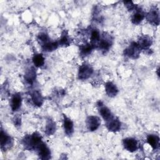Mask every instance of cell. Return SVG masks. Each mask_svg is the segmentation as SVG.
Here are the masks:
<instances>
[{
  "label": "cell",
  "instance_id": "6da1fadb",
  "mask_svg": "<svg viewBox=\"0 0 160 160\" xmlns=\"http://www.w3.org/2000/svg\"><path fill=\"white\" fill-rule=\"evenodd\" d=\"M42 138L38 132H34L31 136H26L22 140L23 144L26 149H37L38 146L42 142Z\"/></svg>",
  "mask_w": 160,
  "mask_h": 160
},
{
  "label": "cell",
  "instance_id": "7a4b0ae2",
  "mask_svg": "<svg viewBox=\"0 0 160 160\" xmlns=\"http://www.w3.org/2000/svg\"><path fill=\"white\" fill-rule=\"evenodd\" d=\"M141 49L137 42H132L129 46L124 50V54L132 59H136L139 57Z\"/></svg>",
  "mask_w": 160,
  "mask_h": 160
},
{
  "label": "cell",
  "instance_id": "3957f363",
  "mask_svg": "<svg viewBox=\"0 0 160 160\" xmlns=\"http://www.w3.org/2000/svg\"><path fill=\"white\" fill-rule=\"evenodd\" d=\"M93 69L89 64H82L79 67L78 77L80 79L84 80L88 79L92 74Z\"/></svg>",
  "mask_w": 160,
  "mask_h": 160
},
{
  "label": "cell",
  "instance_id": "277c9868",
  "mask_svg": "<svg viewBox=\"0 0 160 160\" xmlns=\"http://www.w3.org/2000/svg\"><path fill=\"white\" fill-rule=\"evenodd\" d=\"M86 123L88 129L91 131H94L99 128L101 124V121L97 116H90L87 118Z\"/></svg>",
  "mask_w": 160,
  "mask_h": 160
},
{
  "label": "cell",
  "instance_id": "5b68a950",
  "mask_svg": "<svg viewBox=\"0 0 160 160\" xmlns=\"http://www.w3.org/2000/svg\"><path fill=\"white\" fill-rule=\"evenodd\" d=\"M123 146L127 151L132 152L138 149V142L134 138H128L123 139Z\"/></svg>",
  "mask_w": 160,
  "mask_h": 160
},
{
  "label": "cell",
  "instance_id": "8992f818",
  "mask_svg": "<svg viewBox=\"0 0 160 160\" xmlns=\"http://www.w3.org/2000/svg\"><path fill=\"white\" fill-rule=\"evenodd\" d=\"M38 156L41 159H49L51 158V151L48 147L42 142L37 148Z\"/></svg>",
  "mask_w": 160,
  "mask_h": 160
},
{
  "label": "cell",
  "instance_id": "52a82bcc",
  "mask_svg": "<svg viewBox=\"0 0 160 160\" xmlns=\"http://www.w3.org/2000/svg\"><path fill=\"white\" fill-rule=\"evenodd\" d=\"M146 19L149 23L154 25H158L159 22V15L158 9H151L146 16Z\"/></svg>",
  "mask_w": 160,
  "mask_h": 160
},
{
  "label": "cell",
  "instance_id": "ba28073f",
  "mask_svg": "<svg viewBox=\"0 0 160 160\" xmlns=\"http://www.w3.org/2000/svg\"><path fill=\"white\" fill-rule=\"evenodd\" d=\"M121 123L118 118H113L111 120L106 122V127L110 131L116 132L121 129Z\"/></svg>",
  "mask_w": 160,
  "mask_h": 160
},
{
  "label": "cell",
  "instance_id": "9c48e42d",
  "mask_svg": "<svg viewBox=\"0 0 160 160\" xmlns=\"http://www.w3.org/2000/svg\"><path fill=\"white\" fill-rule=\"evenodd\" d=\"M98 106L99 108V113L104 121L107 122L114 118L113 114H112L111 111L108 108H107L106 106H104L103 104H101V105L99 104Z\"/></svg>",
  "mask_w": 160,
  "mask_h": 160
},
{
  "label": "cell",
  "instance_id": "30bf717a",
  "mask_svg": "<svg viewBox=\"0 0 160 160\" xmlns=\"http://www.w3.org/2000/svg\"><path fill=\"white\" fill-rule=\"evenodd\" d=\"M63 126L65 133L68 136H71L72 134L74 132V124L72 121L68 118L66 116L64 115V120H63Z\"/></svg>",
  "mask_w": 160,
  "mask_h": 160
},
{
  "label": "cell",
  "instance_id": "8fae6325",
  "mask_svg": "<svg viewBox=\"0 0 160 160\" xmlns=\"http://www.w3.org/2000/svg\"><path fill=\"white\" fill-rule=\"evenodd\" d=\"M21 102H22V99L21 94L19 93L14 94L11 99V109L13 111H18L21 105Z\"/></svg>",
  "mask_w": 160,
  "mask_h": 160
},
{
  "label": "cell",
  "instance_id": "7c38bea8",
  "mask_svg": "<svg viewBox=\"0 0 160 160\" xmlns=\"http://www.w3.org/2000/svg\"><path fill=\"white\" fill-rule=\"evenodd\" d=\"M137 44L141 49H146L151 45L152 39L148 35H144L140 37Z\"/></svg>",
  "mask_w": 160,
  "mask_h": 160
},
{
  "label": "cell",
  "instance_id": "4fadbf2b",
  "mask_svg": "<svg viewBox=\"0 0 160 160\" xmlns=\"http://www.w3.org/2000/svg\"><path fill=\"white\" fill-rule=\"evenodd\" d=\"M105 90L106 94L109 97H114L118 92L116 86L112 82H108L105 84Z\"/></svg>",
  "mask_w": 160,
  "mask_h": 160
},
{
  "label": "cell",
  "instance_id": "5bb4252c",
  "mask_svg": "<svg viewBox=\"0 0 160 160\" xmlns=\"http://www.w3.org/2000/svg\"><path fill=\"white\" fill-rule=\"evenodd\" d=\"M111 45V37H108L104 35L102 39H100L99 41L98 46L102 51H108Z\"/></svg>",
  "mask_w": 160,
  "mask_h": 160
},
{
  "label": "cell",
  "instance_id": "9a60e30c",
  "mask_svg": "<svg viewBox=\"0 0 160 160\" xmlns=\"http://www.w3.org/2000/svg\"><path fill=\"white\" fill-rule=\"evenodd\" d=\"M11 138L2 130L1 131V146L2 149H6L11 144Z\"/></svg>",
  "mask_w": 160,
  "mask_h": 160
},
{
  "label": "cell",
  "instance_id": "2e32d148",
  "mask_svg": "<svg viewBox=\"0 0 160 160\" xmlns=\"http://www.w3.org/2000/svg\"><path fill=\"white\" fill-rule=\"evenodd\" d=\"M147 142L153 149H156L159 146V138L156 135L149 134L147 137Z\"/></svg>",
  "mask_w": 160,
  "mask_h": 160
},
{
  "label": "cell",
  "instance_id": "e0dca14e",
  "mask_svg": "<svg viewBox=\"0 0 160 160\" xmlns=\"http://www.w3.org/2000/svg\"><path fill=\"white\" fill-rule=\"evenodd\" d=\"M36 79V71L34 68H31L28 69L24 75V79L29 84H32Z\"/></svg>",
  "mask_w": 160,
  "mask_h": 160
},
{
  "label": "cell",
  "instance_id": "ac0fdd59",
  "mask_svg": "<svg viewBox=\"0 0 160 160\" xmlns=\"http://www.w3.org/2000/svg\"><path fill=\"white\" fill-rule=\"evenodd\" d=\"M31 99L33 103L38 106H41L43 102V98L38 91H34L32 92Z\"/></svg>",
  "mask_w": 160,
  "mask_h": 160
},
{
  "label": "cell",
  "instance_id": "d6986e66",
  "mask_svg": "<svg viewBox=\"0 0 160 160\" xmlns=\"http://www.w3.org/2000/svg\"><path fill=\"white\" fill-rule=\"evenodd\" d=\"M59 44L57 42L48 41L42 44V49L45 52H51L56 49L58 47Z\"/></svg>",
  "mask_w": 160,
  "mask_h": 160
},
{
  "label": "cell",
  "instance_id": "ffe728a7",
  "mask_svg": "<svg viewBox=\"0 0 160 160\" xmlns=\"http://www.w3.org/2000/svg\"><path fill=\"white\" fill-rule=\"evenodd\" d=\"M56 131V123L51 119H48L46 122L45 132L48 136L54 134Z\"/></svg>",
  "mask_w": 160,
  "mask_h": 160
},
{
  "label": "cell",
  "instance_id": "44dd1931",
  "mask_svg": "<svg viewBox=\"0 0 160 160\" xmlns=\"http://www.w3.org/2000/svg\"><path fill=\"white\" fill-rule=\"evenodd\" d=\"M145 18L144 14L142 11H136L132 16L131 21L134 24H139Z\"/></svg>",
  "mask_w": 160,
  "mask_h": 160
},
{
  "label": "cell",
  "instance_id": "7402d4cb",
  "mask_svg": "<svg viewBox=\"0 0 160 160\" xmlns=\"http://www.w3.org/2000/svg\"><path fill=\"white\" fill-rule=\"evenodd\" d=\"M32 62L35 66L41 67L44 64V58L41 54H36L32 58Z\"/></svg>",
  "mask_w": 160,
  "mask_h": 160
},
{
  "label": "cell",
  "instance_id": "603a6c76",
  "mask_svg": "<svg viewBox=\"0 0 160 160\" xmlns=\"http://www.w3.org/2000/svg\"><path fill=\"white\" fill-rule=\"evenodd\" d=\"M92 49H93L92 44H87L83 45L80 48V53L82 56H88L91 52Z\"/></svg>",
  "mask_w": 160,
  "mask_h": 160
},
{
  "label": "cell",
  "instance_id": "cb8c5ba5",
  "mask_svg": "<svg viewBox=\"0 0 160 160\" xmlns=\"http://www.w3.org/2000/svg\"><path fill=\"white\" fill-rule=\"evenodd\" d=\"M58 44L62 46H66L70 44V39L68 36V33L65 31L62 33L61 38L60 39Z\"/></svg>",
  "mask_w": 160,
  "mask_h": 160
},
{
  "label": "cell",
  "instance_id": "d4e9b609",
  "mask_svg": "<svg viewBox=\"0 0 160 160\" xmlns=\"http://www.w3.org/2000/svg\"><path fill=\"white\" fill-rule=\"evenodd\" d=\"M91 42L95 43V44L100 40V34L98 30H93L91 34Z\"/></svg>",
  "mask_w": 160,
  "mask_h": 160
},
{
  "label": "cell",
  "instance_id": "484cf974",
  "mask_svg": "<svg viewBox=\"0 0 160 160\" xmlns=\"http://www.w3.org/2000/svg\"><path fill=\"white\" fill-rule=\"evenodd\" d=\"M38 40L40 41V42L42 44L48 42V41H49L48 36L44 32H41L38 35Z\"/></svg>",
  "mask_w": 160,
  "mask_h": 160
},
{
  "label": "cell",
  "instance_id": "4316f807",
  "mask_svg": "<svg viewBox=\"0 0 160 160\" xmlns=\"http://www.w3.org/2000/svg\"><path fill=\"white\" fill-rule=\"evenodd\" d=\"M124 3L129 11H131L134 8V5L132 1H124Z\"/></svg>",
  "mask_w": 160,
  "mask_h": 160
}]
</instances>
